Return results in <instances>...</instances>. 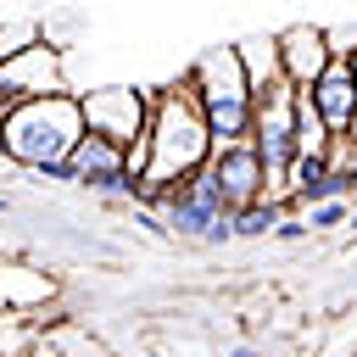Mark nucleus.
I'll return each instance as SVG.
<instances>
[{
	"label": "nucleus",
	"mask_w": 357,
	"mask_h": 357,
	"mask_svg": "<svg viewBox=\"0 0 357 357\" xmlns=\"http://www.w3.org/2000/svg\"><path fill=\"white\" fill-rule=\"evenodd\" d=\"M351 178H357V145H351Z\"/></svg>",
	"instance_id": "6ab92c4d"
},
{
	"label": "nucleus",
	"mask_w": 357,
	"mask_h": 357,
	"mask_svg": "<svg viewBox=\"0 0 357 357\" xmlns=\"http://www.w3.org/2000/svg\"><path fill=\"white\" fill-rule=\"evenodd\" d=\"M229 357H262V351H257V346H234Z\"/></svg>",
	"instance_id": "f3484780"
},
{
	"label": "nucleus",
	"mask_w": 357,
	"mask_h": 357,
	"mask_svg": "<svg viewBox=\"0 0 357 357\" xmlns=\"http://www.w3.org/2000/svg\"><path fill=\"white\" fill-rule=\"evenodd\" d=\"M78 106H84V128L100 134V139H112L117 151H128V145L145 139V128H151V95H145V89H128V84L78 95Z\"/></svg>",
	"instance_id": "0eeeda50"
},
{
	"label": "nucleus",
	"mask_w": 357,
	"mask_h": 357,
	"mask_svg": "<svg viewBox=\"0 0 357 357\" xmlns=\"http://www.w3.org/2000/svg\"><path fill=\"white\" fill-rule=\"evenodd\" d=\"M39 178H56V184H78L73 162H50V167H39Z\"/></svg>",
	"instance_id": "dca6fc26"
},
{
	"label": "nucleus",
	"mask_w": 357,
	"mask_h": 357,
	"mask_svg": "<svg viewBox=\"0 0 357 357\" xmlns=\"http://www.w3.org/2000/svg\"><path fill=\"white\" fill-rule=\"evenodd\" d=\"M301 234H312V229H307V218H301V212H290V218H284V223H279V229H273V240H284V245H290V240H301Z\"/></svg>",
	"instance_id": "2eb2a0df"
},
{
	"label": "nucleus",
	"mask_w": 357,
	"mask_h": 357,
	"mask_svg": "<svg viewBox=\"0 0 357 357\" xmlns=\"http://www.w3.org/2000/svg\"><path fill=\"white\" fill-rule=\"evenodd\" d=\"M301 218H307V229H340V223H351V201H318Z\"/></svg>",
	"instance_id": "4468645a"
},
{
	"label": "nucleus",
	"mask_w": 357,
	"mask_h": 357,
	"mask_svg": "<svg viewBox=\"0 0 357 357\" xmlns=\"http://www.w3.org/2000/svg\"><path fill=\"white\" fill-rule=\"evenodd\" d=\"M139 201L162 212V234H184V240H201V245H229L234 240V206H229L223 184L212 178V167H201L195 178L167 184V190L145 184Z\"/></svg>",
	"instance_id": "20e7f679"
},
{
	"label": "nucleus",
	"mask_w": 357,
	"mask_h": 357,
	"mask_svg": "<svg viewBox=\"0 0 357 357\" xmlns=\"http://www.w3.org/2000/svg\"><path fill=\"white\" fill-rule=\"evenodd\" d=\"M0 212H6V195H0Z\"/></svg>",
	"instance_id": "412c9836"
},
{
	"label": "nucleus",
	"mask_w": 357,
	"mask_h": 357,
	"mask_svg": "<svg viewBox=\"0 0 357 357\" xmlns=\"http://www.w3.org/2000/svg\"><path fill=\"white\" fill-rule=\"evenodd\" d=\"M184 84L195 89L201 112H206V128H212V156L218 151H234L251 139V112H257V95H251V78L234 56V45H218V50H201L184 73Z\"/></svg>",
	"instance_id": "f03ea898"
},
{
	"label": "nucleus",
	"mask_w": 357,
	"mask_h": 357,
	"mask_svg": "<svg viewBox=\"0 0 357 357\" xmlns=\"http://www.w3.org/2000/svg\"><path fill=\"white\" fill-rule=\"evenodd\" d=\"M335 139H329V128H324V117H318V106H312V95H301L296 89V151L307 156H318V151H329Z\"/></svg>",
	"instance_id": "ddd939ff"
},
{
	"label": "nucleus",
	"mask_w": 357,
	"mask_h": 357,
	"mask_svg": "<svg viewBox=\"0 0 357 357\" xmlns=\"http://www.w3.org/2000/svg\"><path fill=\"white\" fill-rule=\"evenodd\" d=\"M206 167H212V178L223 184V195H229V206H234V212L268 195V178H262V162H257L251 139H245V145H234V151H218Z\"/></svg>",
	"instance_id": "9d476101"
},
{
	"label": "nucleus",
	"mask_w": 357,
	"mask_h": 357,
	"mask_svg": "<svg viewBox=\"0 0 357 357\" xmlns=\"http://www.w3.org/2000/svg\"><path fill=\"white\" fill-rule=\"evenodd\" d=\"M145 139H151V173H145L151 190L184 184L212 162V128H206V112H201V100H195V89L184 78H173V84H162L151 95Z\"/></svg>",
	"instance_id": "f257e3e1"
},
{
	"label": "nucleus",
	"mask_w": 357,
	"mask_h": 357,
	"mask_svg": "<svg viewBox=\"0 0 357 357\" xmlns=\"http://www.w3.org/2000/svg\"><path fill=\"white\" fill-rule=\"evenodd\" d=\"M73 173H78V184L84 190H100V195H123V201H139L145 195V184L128 173V162H123V151L112 145V139H100V134H89L84 128V139L73 145Z\"/></svg>",
	"instance_id": "6e6552de"
},
{
	"label": "nucleus",
	"mask_w": 357,
	"mask_h": 357,
	"mask_svg": "<svg viewBox=\"0 0 357 357\" xmlns=\"http://www.w3.org/2000/svg\"><path fill=\"white\" fill-rule=\"evenodd\" d=\"M307 95H312V106H318V117H324L329 139H346V134H351V123H357V84H351V73H346V61H340V56L329 61V73H324Z\"/></svg>",
	"instance_id": "9b49d317"
},
{
	"label": "nucleus",
	"mask_w": 357,
	"mask_h": 357,
	"mask_svg": "<svg viewBox=\"0 0 357 357\" xmlns=\"http://www.w3.org/2000/svg\"><path fill=\"white\" fill-rule=\"evenodd\" d=\"M251 151L262 162V178H268V195H279V184H290V167H296V89L279 84L268 95H257V112H251Z\"/></svg>",
	"instance_id": "39448f33"
},
{
	"label": "nucleus",
	"mask_w": 357,
	"mask_h": 357,
	"mask_svg": "<svg viewBox=\"0 0 357 357\" xmlns=\"http://www.w3.org/2000/svg\"><path fill=\"white\" fill-rule=\"evenodd\" d=\"M279 39V73H284V84L290 89H312L324 73H329V61H335V50H329V28H318V22H290L284 33H273Z\"/></svg>",
	"instance_id": "1a4fd4ad"
},
{
	"label": "nucleus",
	"mask_w": 357,
	"mask_h": 357,
	"mask_svg": "<svg viewBox=\"0 0 357 357\" xmlns=\"http://www.w3.org/2000/svg\"><path fill=\"white\" fill-rule=\"evenodd\" d=\"M84 139V106L78 95H45V100H28L17 106L6 123H0V151L22 167H50V162H67L73 145Z\"/></svg>",
	"instance_id": "7ed1b4c3"
},
{
	"label": "nucleus",
	"mask_w": 357,
	"mask_h": 357,
	"mask_svg": "<svg viewBox=\"0 0 357 357\" xmlns=\"http://www.w3.org/2000/svg\"><path fill=\"white\" fill-rule=\"evenodd\" d=\"M346 139H351V145H357V123H351V134H346Z\"/></svg>",
	"instance_id": "aec40b11"
},
{
	"label": "nucleus",
	"mask_w": 357,
	"mask_h": 357,
	"mask_svg": "<svg viewBox=\"0 0 357 357\" xmlns=\"http://www.w3.org/2000/svg\"><path fill=\"white\" fill-rule=\"evenodd\" d=\"M346 73H351V84H357V50H351V56H346Z\"/></svg>",
	"instance_id": "a211bd4d"
},
{
	"label": "nucleus",
	"mask_w": 357,
	"mask_h": 357,
	"mask_svg": "<svg viewBox=\"0 0 357 357\" xmlns=\"http://www.w3.org/2000/svg\"><path fill=\"white\" fill-rule=\"evenodd\" d=\"M45 95H67V78H61V56L45 39H33L28 50H17V56L0 61V123L17 106L45 100Z\"/></svg>",
	"instance_id": "423d86ee"
},
{
	"label": "nucleus",
	"mask_w": 357,
	"mask_h": 357,
	"mask_svg": "<svg viewBox=\"0 0 357 357\" xmlns=\"http://www.w3.org/2000/svg\"><path fill=\"white\" fill-rule=\"evenodd\" d=\"M234 56H240V67H245V78H251V95H268V89L284 84V73H279V39H273V33L240 39Z\"/></svg>",
	"instance_id": "f8f14e48"
}]
</instances>
